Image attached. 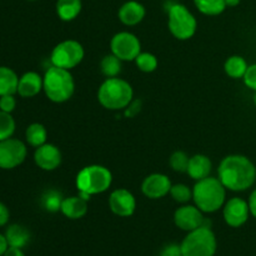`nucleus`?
I'll list each match as a JSON object with an SVG mask.
<instances>
[{
	"label": "nucleus",
	"instance_id": "nucleus-1",
	"mask_svg": "<svg viewBox=\"0 0 256 256\" xmlns=\"http://www.w3.org/2000/svg\"><path fill=\"white\" fill-rule=\"evenodd\" d=\"M219 180L226 190L245 192L256 182V166L245 155H228L222 160L218 169Z\"/></svg>",
	"mask_w": 256,
	"mask_h": 256
},
{
	"label": "nucleus",
	"instance_id": "nucleus-2",
	"mask_svg": "<svg viewBox=\"0 0 256 256\" xmlns=\"http://www.w3.org/2000/svg\"><path fill=\"white\" fill-rule=\"evenodd\" d=\"M226 199V188L219 178L208 176L199 180L192 188V200L202 212H218L222 209Z\"/></svg>",
	"mask_w": 256,
	"mask_h": 256
},
{
	"label": "nucleus",
	"instance_id": "nucleus-3",
	"mask_svg": "<svg viewBox=\"0 0 256 256\" xmlns=\"http://www.w3.org/2000/svg\"><path fill=\"white\" fill-rule=\"evenodd\" d=\"M42 90L52 102H65L72 96L75 90L74 78L70 70L52 65L42 78Z\"/></svg>",
	"mask_w": 256,
	"mask_h": 256
},
{
	"label": "nucleus",
	"instance_id": "nucleus-4",
	"mask_svg": "<svg viewBox=\"0 0 256 256\" xmlns=\"http://www.w3.org/2000/svg\"><path fill=\"white\" fill-rule=\"evenodd\" d=\"M134 98L132 85L120 78H106L100 85L98 92V100L108 110L125 109Z\"/></svg>",
	"mask_w": 256,
	"mask_h": 256
},
{
	"label": "nucleus",
	"instance_id": "nucleus-5",
	"mask_svg": "<svg viewBox=\"0 0 256 256\" xmlns=\"http://www.w3.org/2000/svg\"><path fill=\"white\" fill-rule=\"evenodd\" d=\"M112 182V174L102 165H88L82 168L76 175V184L79 192L88 195L102 194L106 192Z\"/></svg>",
	"mask_w": 256,
	"mask_h": 256
},
{
	"label": "nucleus",
	"instance_id": "nucleus-6",
	"mask_svg": "<svg viewBox=\"0 0 256 256\" xmlns=\"http://www.w3.org/2000/svg\"><path fill=\"white\" fill-rule=\"evenodd\" d=\"M182 256H214L218 249L216 236L210 226H200L188 232L180 244Z\"/></svg>",
	"mask_w": 256,
	"mask_h": 256
},
{
	"label": "nucleus",
	"instance_id": "nucleus-7",
	"mask_svg": "<svg viewBox=\"0 0 256 256\" xmlns=\"http://www.w3.org/2000/svg\"><path fill=\"white\" fill-rule=\"evenodd\" d=\"M166 12L169 30L176 39L189 40L194 36L198 28L196 18L185 5L174 2Z\"/></svg>",
	"mask_w": 256,
	"mask_h": 256
},
{
	"label": "nucleus",
	"instance_id": "nucleus-8",
	"mask_svg": "<svg viewBox=\"0 0 256 256\" xmlns=\"http://www.w3.org/2000/svg\"><path fill=\"white\" fill-rule=\"evenodd\" d=\"M84 48L76 40H64L55 45L50 54V62L54 66L70 70L78 66L84 59Z\"/></svg>",
	"mask_w": 256,
	"mask_h": 256
},
{
	"label": "nucleus",
	"instance_id": "nucleus-9",
	"mask_svg": "<svg viewBox=\"0 0 256 256\" xmlns=\"http://www.w3.org/2000/svg\"><path fill=\"white\" fill-rule=\"evenodd\" d=\"M112 52L122 62H135L142 52V42L139 38L129 32H120L112 38Z\"/></svg>",
	"mask_w": 256,
	"mask_h": 256
},
{
	"label": "nucleus",
	"instance_id": "nucleus-10",
	"mask_svg": "<svg viewBox=\"0 0 256 256\" xmlns=\"http://www.w3.org/2000/svg\"><path fill=\"white\" fill-rule=\"evenodd\" d=\"M26 155V145L22 140L14 138L2 140L0 142V169H15L24 162Z\"/></svg>",
	"mask_w": 256,
	"mask_h": 256
},
{
	"label": "nucleus",
	"instance_id": "nucleus-11",
	"mask_svg": "<svg viewBox=\"0 0 256 256\" xmlns=\"http://www.w3.org/2000/svg\"><path fill=\"white\" fill-rule=\"evenodd\" d=\"M249 202L242 198H232L222 206V216L225 222L232 228H240L249 219Z\"/></svg>",
	"mask_w": 256,
	"mask_h": 256
},
{
	"label": "nucleus",
	"instance_id": "nucleus-12",
	"mask_svg": "<svg viewBox=\"0 0 256 256\" xmlns=\"http://www.w3.org/2000/svg\"><path fill=\"white\" fill-rule=\"evenodd\" d=\"M174 222L179 229L188 232L206 225L202 212L196 205H182V208L176 209L174 214Z\"/></svg>",
	"mask_w": 256,
	"mask_h": 256
},
{
	"label": "nucleus",
	"instance_id": "nucleus-13",
	"mask_svg": "<svg viewBox=\"0 0 256 256\" xmlns=\"http://www.w3.org/2000/svg\"><path fill=\"white\" fill-rule=\"evenodd\" d=\"M109 208L118 216L129 218L135 212L136 200L129 190L116 189L110 194Z\"/></svg>",
	"mask_w": 256,
	"mask_h": 256
},
{
	"label": "nucleus",
	"instance_id": "nucleus-14",
	"mask_svg": "<svg viewBox=\"0 0 256 256\" xmlns=\"http://www.w3.org/2000/svg\"><path fill=\"white\" fill-rule=\"evenodd\" d=\"M172 186V182L166 175L155 172V174H150L149 176L145 178L142 184V192L149 199L158 200L170 194Z\"/></svg>",
	"mask_w": 256,
	"mask_h": 256
},
{
	"label": "nucleus",
	"instance_id": "nucleus-15",
	"mask_svg": "<svg viewBox=\"0 0 256 256\" xmlns=\"http://www.w3.org/2000/svg\"><path fill=\"white\" fill-rule=\"evenodd\" d=\"M62 152L54 144L45 142L42 146L36 148L34 152V162L38 166L45 172H52L62 164Z\"/></svg>",
	"mask_w": 256,
	"mask_h": 256
},
{
	"label": "nucleus",
	"instance_id": "nucleus-16",
	"mask_svg": "<svg viewBox=\"0 0 256 256\" xmlns=\"http://www.w3.org/2000/svg\"><path fill=\"white\" fill-rule=\"evenodd\" d=\"M145 14H146V10L142 2L129 0L120 6L118 16L124 25L134 26V25H138L144 20Z\"/></svg>",
	"mask_w": 256,
	"mask_h": 256
},
{
	"label": "nucleus",
	"instance_id": "nucleus-17",
	"mask_svg": "<svg viewBox=\"0 0 256 256\" xmlns=\"http://www.w3.org/2000/svg\"><path fill=\"white\" fill-rule=\"evenodd\" d=\"M42 90V78L35 72H28L19 78L18 94L22 98H34Z\"/></svg>",
	"mask_w": 256,
	"mask_h": 256
},
{
	"label": "nucleus",
	"instance_id": "nucleus-18",
	"mask_svg": "<svg viewBox=\"0 0 256 256\" xmlns=\"http://www.w3.org/2000/svg\"><path fill=\"white\" fill-rule=\"evenodd\" d=\"M62 214L70 220L82 219L88 212V202L80 195L64 198L62 204Z\"/></svg>",
	"mask_w": 256,
	"mask_h": 256
},
{
	"label": "nucleus",
	"instance_id": "nucleus-19",
	"mask_svg": "<svg viewBox=\"0 0 256 256\" xmlns=\"http://www.w3.org/2000/svg\"><path fill=\"white\" fill-rule=\"evenodd\" d=\"M212 168V162L206 155L196 154V155H192V156L190 158L189 166H188L186 172L192 179L199 182V180L210 176Z\"/></svg>",
	"mask_w": 256,
	"mask_h": 256
},
{
	"label": "nucleus",
	"instance_id": "nucleus-20",
	"mask_svg": "<svg viewBox=\"0 0 256 256\" xmlns=\"http://www.w3.org/2000/svg\"><path fill=\"white\" fill-rule=\"evenodd\" d=\"M5 238H6L9 246L22 249L30 242L32 235H30L29 230L22 225L12 224L8 226L6 232H5Z\"/></svg>",
	"mask_w": 256,
	"mask_h": 256
},
{
	"label": "nucleus",
	"instance_id": "nucleus-21",
	"mask_svg": "<svg viewBox=\"0 0 256 256\" xmlns=\"http://www.w3.org/2000/svg\"><path fill=\"white\" fill-rule=\"evenodd\" d=\"M18 84L19 76L16 72L8 66H0V96L16 94Z\"/></svg>",
	"mask_w": 256,
	"mask_h": 256
},
{
	"label": "nucleus",
	"instance_id": "nucleus-22",
	"mask_svg": "<svg viewBox=\"0 0 256 256\" xmlns=\"http://www.w3.org/2000/svg\"><path fill=\"white\" fill-rule=\"evenodd\" d=\"M82 8V0H58L56 14L62 22H72L79 16Z\"/></svg>",
	"mask_w": 256,
	"mask_h": 256
},
{
	"label": "nucleus",
	"instance_id": "nucleus-23",
	"mask_svg": "<svg viewBox=\"0 0 256 256\" xmlns=\"http://www.w3.org/2000/svg\"><path fill=\"white\" fill-rule=\"evenodd\" d=\"M248 62L240 55H232V56L228 58L226 62L224 64V70L226 72L228 76L232 78V79H242L248 70Z\"/></svg>",
	"mask_w": 256,
	"mask_h": 256
},
{
	"label": "nucleus",
	"instance_id": "nucleus-24",
	"mask_svg": "<svg viewBox=\"0 0 256 256\" xmlns=\"http://www.w3.org/2000/svg\"><path fill=\"white\" fill-rule=\"evenodd\" d=\"M25 139L26 142L32 148H39L46 142L48 132L45 126L39 122H32L26 128L25 132Z\"/></svg>",
	"mask_w": 256,
	"mask_h": 256
},
{
	"label": "nucleus",
	"instance_id": "nucleus-25",
	"mask_svg": "<svg viewBox=\"0 0 256 256\" xmlns=\"http://www.w3.org/2000/svg\"><path fill=\"white\" fill-rule=\"evenodd\" d=\"M64 196L60 192L55 189H49L42 195L40 198V204H42V209L48 212H58L62 210V204Z\"/></svg>",
	"mask_w": 256,
	"mask_h": 256
},
{
	"label": "nucleus",
	"instance_id": "nucleus-26",
	"mask_svg": "<svg viewBox=\"0 0 256 256\" xmlns=\"http://www.w3.org/2000/svg\"><path fill=\"white\" fill-rule=\"evenodd\" d=\"M194 4L202 14L209 16L220 15L226 9L225 0H194Z\"/></svg>",
	"mask_w": 256,
	"mask_h": 256
},
{
	"label": "nucleus",
	"instance_id": "nucleus-27",
	"mask_svg": "<svg viewBox=\"0 0 256 256\" xmlns=\"http://www.w3.org/2000/svg\"><path fill=\"white\" fill-rule=\"evenodd\" d=\"M100 70L106 78H116L122 72V60L114 54L105 55L100 62Z\"/></svg>",
	"mask_w": 256,
	"mask_h": 256
},
{
	"label": "nucleus",
	"instance_id": "nucleus-28",
	"mask_svg": "<svg viewBox=\"0 0 256 256\" xmlns=\"http://www.w3.org/2000/svg\"><path fill=\"white\" fill-rule=\"evenodd\" d=\"M15 128H16V124L12 114L0 110V142L12 138Z\"/></svg>",
	"mask_w": 256,
	"mask_h": 256
},
{
	"label": "nucleus",
	"instance_id": "nucleus-29",
	"mask_svg": "<svg viewBox=\"0 0 256 256\" xmlns=\"http://www.w3.org/2000/svg\"><path fill=\"white\" fill-rule=\"evenodd\" d=\"M138 69L142 72H152L158 68V58L152 52H140L135 59Z\"/></svg>",
	"mask_w": 256,
	"mask_h": 256
},
{
	"label": "nucleus",
	"instance_id": "nucleus-30",
	"mask_svg": "<svg viewBox=\"0 0 256 256\" xmlns=\"http://www.w3.org/2000/svg\"><path fill=\"white\" fill-rule=\"evenodd\" d=\"M170 195L176 202L186 204L192 199V190L185 184H175L170 189Z\"/></svg>",
	"mask_w": 256,
	"mask_h": 256
},
{
	"label": "nucleus",
	"instance_id": "nucleus-31",
	"mask_svg": "<svg viewBox=\"0 0 256 256\" xmlns=\"http://www.w3.org/2000/svg\"><path fill=\"white\" fill-rule=\"evenodd\" d=\"M189 160L190 158L188 156L186 152H182V150H178V152H172V155L170 156L169 164L174 172H186L188 166H189Z\"/></svg>",
	"mask_w": 256,
	"mask_h": 256
},
{
	"label": "nucleus",
	"instance_id": "nucleus-32",
	"mask_svg": "<svg viewBox=\"0 0 256 256\" xmlns=\"http://www.w3.org/2000/svg\"><path fill=\"white\" fill-rule=\"evenodd\" d=\"M16 106V99L14 95H2L0 96V110L12 114Z\"/></svg>",
	"mask_w": 256,
	"mask_h": 256
},
{
	"label": "nucleus",
	"instance_id": "nucleus-33",
	"mask_svg": "<svg viewBox=\"0 0 256 256\" xmlns=\"http://www.w3.org/2000/svg\"><path fill=\"white\" fill-rule=\"evenodd\" d=\"M242 80H244V84L249 89L256 92V64H252L248 66V70L245 72Z\"/></svg>",
	"mask_w": 256,
	"mask_h": 256
},
{
	"label": "nucleus",
	"instance_id": "nucleus-34",
	"mask_svg": "<svg viewBox=\"0 0 256 256\" xmlns=\"http://www.w3.org/2000/svg\"><path fill=\"white\" fill-rule=\"evenodd\" d=\"M159 256H182V248L178 244H169L164 246Z\"/></svg>",
	"mask_w": 256,
	"mask_h": 256
},
{
	"label": "nucleus",
	"instance_id": "nucleus-35",
	"mask_svg": "<svg viewBox=\"0 0 256 256\" xmlns=\"http://www.w3.org/2000/svg\"><path fill=\"white\" fill-rule=\"evenodd\" d=\"M142 109V102L140 100H132L126 108H125V116L134 118Z\"/></svg>",
	"mask_w": 256,
	"mask_h": 256
},
{
	"label": "nucleus",
	"instance_id": "nucleus-36",
	"mask_svg": "<svg viewBox=\"0 0 256 256\" xmlns=\"http://www.w3.org/2000/svg\"><path fill=\"white\" fill-rule=\"evenodd\" d=\"M10 219V212L8 209V206L2 202H0V228L8 224Z\"/></svg>",
	"mask_w": 256,
	"mask_h": 256
},
{
	"label": "nucleus",
	"instance_id": "nucleus-37",
	"mask_svg": "<svg viewBox=\"0 0 256 256\" xmlns=\"http://www.w3.org/2000/svg\"><path fill=\"white\" fill-rule=\"evenodd\" d=\"M249 209H250V214L252 215V216L256 219V189L254 192L250 194V198H249Z\"/></svg>",
	"mask_w": 256,
	"mask_h": 256
},
{
	"label": "nucleus",
	"instance_id": "nucleus-38",
	"mask_svg": "<svg viewBox=\"0 0 256 256\" xmlns=\"http://www.w3.org/2000/svg\"><path fill=\"white\" fill-rule=\"evenodd\" d=\"M2 256H25V254L22 252V249H19V248L9 246V248H8L6 252H5V254Z\"/></svg>",
	"mask_w": 256,
	"mask_h": 256
},
{
	"label": "nucleus",
	"instance_id": "nucleus-39",
	"mask_svg": "<svg viewBox=\"0 0 256 256\" xmlns=\"http://www.w3.org/2000/svg\"><path fill=\"white\" fill-rule=\"evenodd\" d=\"M8 248H9V244H8V240L6 238H5V234H2V232H0V256L5 254Z\"/></svg>",
	"mask_w": 256,
	"mask_h": 256
},
{
	"label": "nucleus",
	"instance_id": "nucleus-40",
	"mask_svg": "<svg viewBox=\"0 0 256 256\" xmlns=\"http://www.w3.org/2000/svg\"><path fill=\"white\" fill-rule=\"evenodd\" d=\"M240 2H242V0H225V4H226V8H234L238 6V5L240 4Z\"/></svg>",
	"mask_w": 256,
	"mask_h": 256
},
{
	"label": "nucleus",
	"instance_id": "nucleus-41",
	"mask_svg": "<svg viewBox=\"0 0 256 256\" xmlns=\"http://www.w3.org/2000/svg\"><path fill=\"white\" fill-rule=\"evenodd\" d=\"M254 104H255V106H256V92H255V94H254Z\"/></svg>",
	"mask_w": 256,
	"mask_h": 256
},
{
	"label": "nucleus",
	"instance_id": "nucleus-42",
	"mask_svg": "<svg viewBox=\"0 0 256 256\" xmlns=\"http://www.w3.org/2000/svg\"><path fill=\"white\" fill-rule=\"evenodd\" d=\"M28 2H34V0H28Z\"/></svg>",
	"mask_w": 256,
	"mask_h": 256
}]
</instances>
